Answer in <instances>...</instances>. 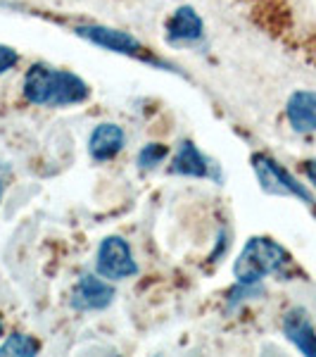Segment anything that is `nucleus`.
<instances>
[{"label": "nucleus", "instance_id": "obj_5", "mask_svg": "<svg viewBox=\"0 0 316 357\" xmlns=\"http://www.w3.org/2000/svg\"><path fill=\"white\" fill-rule=\"evenodd\" d=\"M95 267L97 274L110 281H122L138 274V264L134 260L131 245L122 236H107L95 252Z\"/></svg>", "mask_w": 316, "mask_h": 357}, {"label": "nucleus", "instance_id": "obj_13", "mask_svg": "<svg viewBox=\"0 0 316 357\" xmlns=\"http://www.w3.org/2000/svg\"><path fill=\"white\" fill-rule=\"evenodd\" d=\"M166 155H169V151L162 143H148L141 151V155H138V165H141V169H155L157 165L164 162Z\"/></svg>", "mask_w": 316, "mask_h": 357}, {"label": "nucleus", "instance_id": "obj_10", "mask_svg": "<svg viewBox=\"0 0 316 357\" xmlns=\"http://www.w3.org/2000/svg\"><path fill=\"white\" fill-rule=\"evenodd\" d=\"M205 33L203 20L193 8H179L171 20L166 22V41L179 45V43H195L200 41Z\"/></svg>", "mask_w": 316, "mask_h": 357}, {"label": "nucleus", "instance_id": "obj_9", "mask_svg": "<svg viewBox=\"0 0 316 357\" xmlns=\"http://www.w3.org/2000/svg\"><path fill=\"white\" fill-rule=\"evenodd\" d=\"M124 129L117 124H97L93 131H90L88 138V153L95 162H107V160H114L124 148Z\"/></svg>", "mask_w": 316, "mask_h": 357}, {"label": "nucleus", "instance_id": "obj_14", "mask_svg": "<svg viewBox=\"0 0 316 357\" xmlns=\"http://www.w3.org/2000/svg\"><path fill=\"white\" fill-rule=\"evenodd\" d=\"M17 62H19V55H17V50H13L10 45H0V74L10 72Z\"/></svg>", "mask_w": 316, "mask_h": 357}, {"label": "nucleus", "instance_id": "obj_16", "mask_svg": "<svg viewBox=\"0 0 316 357\" xmlns=\"http://www.w3.org/2000/svg\"><path fill=\"white\" fill-rule=\"evenodd\" d=\"M3 188H5L3 186V178H0V198H3Z\"/></svg>", "mask_w": 316, "mask_h": 357}, {"label": "nucleus", "instance_id": "obj_3", "mask_svg": "<svg viewBox=\"0 0 316 357\" xmlns=\"http://www.w3.org/2000/svg\"><path fill=\"white\" fill-rule=\"evenodd\" d=\"M252 167H255L257 178H260L262 188L267 193L297 198L307 207L316 210V200H314V195L309 193V188L297 181V178L292 176L283 165L276 162L274 158H269V155H255V158H252Z\"/></svg>", "mask_w": 316, "mask_h": 357}, {"label": "nucleus", "instance_id": "obj_4", "mask_svg": "<svg viewBox=\"0 0 316 357\" xmlns=\"http://www.w3.org/2000/svg\"><path fill=\"white\" fill-rule=\"evenodd\" d=\"M77 33L86 41L100 45V48H107V50H114V53H122V55H129V57H136V60H143V62H152L155 67H166L164 62H159L157 57H152L143 48V43L138 41L136 36L131 33L122 31V29H110V26H77Z\"/></svg>", "mask_w": 316, "mask_h": 357}, {"label": "nucleus", "instance_id": "obj_15", "mask_svg": "<svg viewBox=\"0 0 316 357\" xmlns=\"http://www.w3.org/2000/svg\"><path fill=\"white\" fill-rule=\"evenodd\" d=\"M302 172H304V176H307V181L316 188V160H307V162H302Z\"/></svg>", "mask_w": 316, "mask_h": 357}, {"label": "nucleus", "instance_id": "obj_7", "mask_svg": "<svg viewBox=\"0 0 316 357\" xmlns=\"http://www.w3.org/2000/svg\"><path fill=\"white\" fill-rule=\"evenodd\" d=\"M283 333L302 355L316 357V329L307 310L302 307L288 310L283 317Z\"/></svg>", "mask_w": 316, "mask_h": 357}, {"label": "nucleus", "instance_id": "obj_11", "mask_svg": "<svg viewBox=\"0 0 316 357\" xmlns=\"http://www.w3.org/2000/svg\"><path fill=\"white\" fill-rule=\"evenodd\" d=\"M171 174L193 176V178H207L210 176V160L198 151V146L191 141H183L176 151L174 160L169 167Z\"/></svg>", "mask_w": 316, "mask_h": 357}, {"label": "nucleus", "instance_id": "obj_1", "mask_svg": "<svg viewBox=\"0 0 316 357\" xmlns=\"http://www.w3.org/2000/svg\"><path fill=\"white\" fill-rule=\"evenodd\" d=\"M24 98L31 105L67 107L79 105L90 96V89L77 74L48 65H33L24 77Z\"/></svg>", "mask_w": 316, "mask_h": 357}, {"label": "nucleus", "instance_id": "obj_2", "mask_svg": "<svg viewBox=\"0 0 316 357\" xmlns=\"http://www.w3.org/2000/svg\"><path fill=\"white\" fill-rule=\"evenodd\" d=\"M292 262L290 252L269 236H252L235 257L233 274L240 286H257L264 276L283 272Z\"/></svg>", "mask_w": 316, "mask_h": 357}, {"label": "nucleus", "instance_id": "obj_12", "mask_svg": "<svg viewBox=\"0 0 316 357\" xmlns=\"http://www.w3.org/2000/svg\"><path fill=\"white\" fill-rule=\"evenodd\" d=\"M41 350L36 338L26 336V333H13L3 345H0V355H22V357H31Z\"/></svg>", "mask_w": 316, "mask_h": 357}, {"label": "nucleus", "instance_id": "obj_17", "mask_svg": "<svg viewBox=\"0 0 316 357\" xmlns=\"http://www.w3.org/2000/svg\"><path fill=\"white\" fill-rule=\"evenodd\" d=\"M3 331H5V329H3V321H0V336H3Z\"/></svg>", "mask_w": 316, "mask_h": 357}, {"label": "nucleus", "instance_id": "obj_6", "mask_svg": "<svg viewBox=\"0 0 316 357\" xmlns=\"http://www.w3.org/2000/svg\"><path fill=\"white\" fill-rule=\"evenodd\" d=\"M112 301L114 289L105 281V276L100 279L95 274H84L72 291V307L79 312H97V310L110 307Z\"/></svg>", "mask_w": 316, "mask_h": 357}, {"label": "nucleus", "instance_id": "obj_8", "mask_svg": "<svg viewBox=\"0 0 316 357\" xmlns=\"http://www.w3.org/2000/svg\"><path fill=\"white\" fill-rule=\"evenodd\" d=\"M285 119L295 134L316 131V91H295L285 102Z\"/></svg>", "mask_w": 316, "mask_h": 357}]
</instances>
